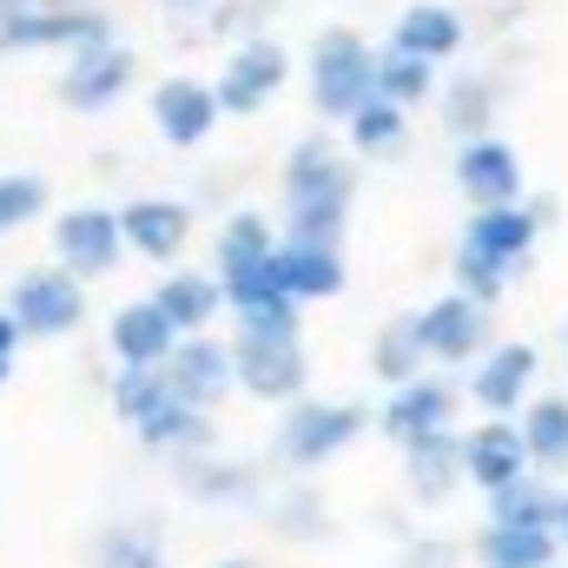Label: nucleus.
Returning <instances> with one entry per match:
<instances>
[{"mask_svg":"<svg viewBox=\"0 0 568 568\" xmlns=\"http://www.w3.org/2000/svg\"><path fill=\"white\" fill-rule=\"evenodd\" d=\"M351 205H357V165L337 152L331 133H311L284 152V239L344 252Z\"/></svg>","mask_w":568,"mask_h":568,"instance_id":"obj_1","label":"nucleus"},{"mask_svg":"<svg viewBox=\"0 0 568 568\" xmlns=\"http://www.w3.org/2000/svg\"><path fill=\"white\" fill-rule=\"evenodd\" d=\"M377 73H384V53L351 33V27H324L311 40V60H304V80H311V106L324 120H357L371 100H377Z\"/></svg>","mask_w":568,"mask_h":568,"instance_id":"obj_2","label":"nucleus"},{"mask_svg":"<svg viewBox=\"0 0 568 568\" xmlns=\"http://www.w3.org/2000/svg\"><path fill=\"white\" fill-rule=\"evenodd\" d=\"M364 429H371V410H364L357 397H304V404H291L278 417V429H272V463L311 476V469L337 463Z\"/></svg>","mask_w":568,"mask_h":568,"instance_id":"obj_3","label":"nucleus"},{"mask_svg":"<svg viewBox=\"0 0 568 568\" xmlns=\"http://www.w3.org/2000/svg\"><path fill=\"white\" fill-rule=\"evenodd\" d=\"M424 324V351H429V371H476L503 337H496V311L463 297V291H443L417 311Z\"/></svg>","mask_w":568,"mask_h":568,"instance_id":"obj_4","label":"nucleus"},{"mask_svg":"<svg viewBox=\"0 0 568 568\" xmlns=\"http://www.w3.org/2000/svg\"><path fill=\"white\" fill-rule=\"evenodd\" d=\"M113 40V20L100 7H60V0H40V7H13L0 20V47L7 53H40V47H60L67 60Z\"/></svg>","mask_w":568,"mask_h":568,"instance_id":"obj_5","label":"nucleus"},{"mask_svg":"<svg viewBox=\"0 0 568 568\" xmlns=\"http://www.w3.org/2000/svg\"><path fill=\"white\" fill-rule=\"evenodd\" d=\"M7 317L27 331V337H67L80 317H87V284L60 265H33L7 284Z\"/></svg>","mask_w":568,"mask_h":568,"instance_id":"obj_6","label":"nucleus"},{"mask_svg":"<svg viewBox=\"0 0 568 568\" xmlns=\"http://www.w3.org/2000/svg\"><path fill=\"white\" fill-rule=\"evenodd\" d=\"M232 364H239V390L258 404H304L311 397V357L297 337H232Z\"/></svg>","mask_w":568,"mask_h":568,"instance_id":"obj_7","label":"nucleus"},{"mask_svg":"<svg viewBox=\"0 0 568 568\" xmlns=\"http://www.w3.org/2000/svg\"><path fill=\"white\" fill-rule=\"evenodd\" d=\"M536 371H542V357H536V344H523V337H503L469 377H463V397L483 410V417H523L536 397Z\"/></svg>","mask_w":568,"mask_h":568,"instance_id":"obj_8","label":"nucleus"},{"mask_svg":"<svg viewBox=\"0 0 568 568\" xmlns=\"http://www.w3.org/2000/svg\"><path fill=\"white\" fill-rule=\"evenodd\" d=\"M126 252V232H120V212L106 205H73L53 219V265L73 272V278H106Z\"/></svg>","mask_w":568,"mask_h":568,"instance_id":"obj_9","label":"nucleus"},{"mask_svg":"<svg viewBox=\"0 0 568 568\" xmlns=\"http://www.w3.org/2000/svg\"><path fill=\"white\" fill-rule=\"evenodd\" d=\"M284 80H291V53H284V40H272V33L239 40L232 60H225V73H219V106H225L232 120L265 113V106L284 93Z\"/></svg>","mask_w":568,"mask_h":568,"instance_id":"obj_10","label":"nucleus"},{"mask_svg":"<svg viewBox=\"0 0 568 568\" xmlns=\"http://www.w3.org/2000/svg\"><path fill=\"white\" fill-rule=\"evenodd\" d=\"M456 404H463V384H449L443 371H429V377L404 384V390H384L377 429H384L397 449H410V443H424L436 429H456Z\"/></svg>","mask_w":568,"mask_h":568,"instance_id":"obj_11","label":"nucleus"},{"mask_svg":"<svg viewBox=\"0 0 568 568\" xmlns=\"http://www.w3.org/2000/svg\"><path fill=\"white\" fill-rule=\"evenodd\" d=\"M133 80H140L133 47L100 40V47H87V53H73V60H67V73H60V87H53V93H60L73 113H106V106H120V100L133 93Z\"/></svg>","mask_w":568,"mask_h":568,"instance_id":"obj_12","label":"nucleus"},{"mask_svg":"<svg viewBox=\"0 0 568 568\" xmlns=\"http://www.w3.org/2000/svg\"><path fill=\"white\" fill-rule=\"evenodd\" d=\"M542 225H556V199H536V205H496V212H469V225H463L456 245L523 272L529 252H536V239H542Z\"/></svg>","mask_w":568,"mask_h":568,"instance_id":"obj_13","label":"nucleus"},{"mask_svg":"<svg viewBox=\"0 0 568 568\" xmlns=\"http://www.w3.org/2000/svg\"><path fill=\"white\" fill-rule=\"evenodd\" d=\"M165 384H172L179 404H192V410H219V404L232 397V384H239L232 344H219V337H179V351L165 357Z\"/></svg>","mask_w":568,"mask_h":568,"instance_id":"obj_14","label":"nucleus"},{"mask_svg":"<svg viewBox=\"0 0 568 568\" xmlns=\"http://www.w3.org/2000/svg\"><path fill=\"white\" fill-rule=\"evenodd\" d=\"M456 185L476 212H496V205H523V152L489 133V140L456 145Z\"/></svg>","mask_w":568,"mask_h":568,"instance_id":"obj_15","label":"nucleus"},{"mask_svg":"<svg viewBox=\"0 0 568 568\" xmlns=\"http://www.w3.org/2000/svg\"><path fill=\"white\" fill-rule=\"evenodd\" d=\"M219 120H225L219 87H205V80H192V73H172V80H159V87H152V126H159V140H165V145L212 140V126H219Z\"/></svg>","mask_w":568,"mask_h":568,"instance_id":"obj_16","label":"nucleus"},{"mask_svg":"<svg viewBox=\"0 0 568 568\" xmlns=\"http://www.w3.org/2000/svg\"><path fill=\"white\" fill-rule=\"evenodd\" d=\"M404 483L424 509H443L469 483V429H436L424 443L404 449Z\"/></svg>","mask_w":568,"mask_h":568,"instance_id":"obj_17","label":"nucleus"},{"mask_svg":"<svg viewBox=\"0 0 568 568\" xmlns=\"http://www.w3.org/2000/svg\"><path fill=\"white\" fill-rule=\"evenodd\" d=\"M106 344H113L120 371H165V357L179 351V331L165 324V311L152 297H133L106 317Z\"/></svg>","mask_w":568,"mask_h":568,"instance_id":"obj_18","label":"nucleus"},{"mask_svg":"<svg viewBox=\"0 0 568 568\" xmlns=\"http://www.w3.org/2000/svg\"><path fill=\"white\" fill-rule=\"evenodd\" d=\"M120 232H126V252H140L152 265H172L192 239V205L185 199H126Z\"/></svg>","mask_w":568,"mask_h":568,"instance_id":"obj_19","label":"nucleus"},{"mask_svg":"<svg viewBox=\"0 0 568 568\" xmlns=\"http://www.w3.org/2000/svg\"><path fill=\"white\" fill-rule=\"evenodd\" d=\"M529 469H536V463H529V443H523V424H516V417H483V424L469 429V483H476L483 496L523 483Z\"/></svg>","mask_w":568,"mask_h":568,"instance_id":"obj_20","label":"nucleus"},{"mask_svg":"<svg viewBox=\"0 0 568 568\" xmlns=\"http://www.w3.org/2000/svg\"><path fill=\"white\" fill-rule=\"evenodd\" d=\"M172 476L205 509H258V469L239 463V456H219V449L212 456H185V463H172Z\"/></svg>","mask_w":568,"mask_h":568,"instance_id":"obj_21","label":"nucleus"},{"mask_svg":"<svg viewBox=\"0 0 568 568\" xmlns=\"http://www.w3.org/2000/svg\"><path fill=\"white\" fill-rule=\"evenodd\" d=\"M152 304L165 311V324L179 331V337H205V324L225 311V284L219 272H165V278L152 284Z\"/></svg>","mask_w":568,"mask_h":568,"instance_id":"obj_22","label":"nucleus"},{"mask_svg":"<svg viewBox=\"0 0 568 568\" xmlns=\"http://www.w3.org/2000/svg\"><path fill=\"white\" fill-rule=\"evenodd\" d=\"M272 278L284 297L297 304H317V297H337L344 291V252L337 245H304V239H284L278 258H272Z\"/></svg>","mask_w":568,"mask_h":568,"instance_id":"obj_23","label":"nucleus"},{"mask_svg":"<svg viewBox=\"0 0 568 568\" xmlns=\"http://www.w3.org/2000/svg\"><path fill=\"white\" fill-rule=\"evenodd\" d=\"M463 40H469V20H463L456 7H443V0H417V7H404V20H397V33H390L397 53H417V60H429V67L456 60Z\"/></svg>","mask_w":568,"mask_h":568,"instance_id":"obj_24","label":"nucleus"},{"mask_svg":"<svg viewBox=\"0 0 568 568\" xmlns=\"http://www.w3.org/2000/svg\"><path fill=\"white\" fill-rule=\"evenodd\" d=\"M489 529H556L562 536V489H556V476L529 469L523 483L496 489L489 496Z\"/></svg>","mask_w":568,"mask_h":568,"instance_id":"obj_25","label":"nucleus"},{"mask_svg":"<svg viewBox=\"0 0 568 568\" xmlns=\"http://www.w3.org/2000/svg\"><path fill=\"white\" fill-rule=\"evenodd\" d=\"M133 436H140L152 456H165V463H185V456H212L219 424H212V410H192V404H179V397H172V404H165L159 417H145Z\"/></svg>","mask_w":568,"mask_h":568,"instance_id":"obj_26","label":"nucleus"},{"mask_svg":"<svg viewBox=\"0 0 568 568\" xmlns=\"http://www.w3.org/2000/svg\"><path fill=\"white\" fill-rule=\"evenodd\" d=\"M371 377H377L384 390H404V384L429 377V351H424V324H417V311L390 317V324L371 337Z\"/></svg>","mask_w":568,"mask_h":568,"instance_id":"obj_27","label":"nucleus"},{"mask_svg":"<svg viewBox=\"0 0 568 568\" xmlns=\"http://www.w3.org/2000/svg\"><path fill=\"white\" fill-rule=\"evenodd\" d=\"M443 133H456L463 145L496 133V80L489 73H449L443 80Z\"/></svg>","mask_w":568,"mask_h":568,"instance_id":"obj_28","label":"nucleus"},{"mask_svg":"<svg viewBox=\"0 0 568 568\" xmlns=\"http://www.w3.org/2000/svg\"><path fill=\"white\" fill-rule=\"evenodd\" d=\"M562 536L556 529H489L476 536V562L483 568H562Z\"/></svg>","mask_w":568,"mask_h":568,"instance_id":"obj_29","label":"nucleus"},{"mask_svg":"<svg viewBox=\"0 0 568 568\" xmlns=\"http://www.w3.org/2000/svg\"><path fill=\"white\" fill-rule=\"evenodd\" d=\"M87 562L93 568H172L165 562V536H159V523H145V516L106 523V529L93 536Z\"/></svg>","mask_w":568,"mask_h":568,"instance_id":"obj_30","label":"nucleus"},{"mask_svg":"<svg viewBox=\"0 0 568 568\" xmlns=\"http://www.w3.org/2000/svg\"><path fill=\"white\" fill-rule=\"evenodd\" d=\"M516 424H523V443H529V463H536L542 476H562L568 469V397L562 390L536 397Z\"/></svg>","mask_w":568,"mask_h":568,"instance_id":"obj_31","label":"nucleus"},{"mask_svg":"<svg viewBox=\"0 0 568 568\" xmlns=\"http://www.w3.org/2000/svg\"><path fill=\"white\" fill-rule=\"evenodd\" d=\"M344 140H351L357 159H397V152L410 145V113L390 106V100H371V106L344 126Z\"/></svg>","mask_w":568,"mask_h":568,"instance_id":"obj_32","label":"nucleus"},{"mask_svg":"<svg viewBox=\"0 0 568 568\" xmlns=\"http://www.w3.org/2000/svg\"><path fill=\"white\" fill-rule=\"evenodd\" d=\"M443 87V73L417 60V53H397V47H384V73H377V100H390V106H424L429 93Z\"/></svg>","mask_w":568,"mask_h":568,"instance_id":"obj_33","label":"nucleus"},{"mask_svg":"<svg viewBox=\"0 0 568 568\" xmlns=\"http://www.w3.org/2000/svg\"><path fill=\"white\" fill-rule=\"evenodd\" d=\"M516 284V265H496V258H483V252H463L456 245V258H449V291H463V297H476V304H503V291Z\"/></svg>","mask_w":568,"mask_h":568,"instance_id":"obj_34","label":"nucleus"},{"mask_svg":"<svg viewBox=\"0 0 568 568\" xmlns=\"http://www.w3.org/2000/svg\"><path fill=\"white\" fill-rule=\"evenodd\" d=\"M165 404H172L165 371H120V377H113V410H120L133 429H140L145 417H159Z\"/></svg>","mask_w":568,"mask_h":568,"instance_id":"obj_35","label":"nucleus"},{"mask_svg":"<svg viewBox=\"0 0 568 568\" xmlns=\"http://www.w3.org/2000/svg\"><path fill=\"white\" fill-rule=\"evenodd\" d=\"M40 212H47V179L40 172H0V239Z\"/></svg>","mask_w":568,"mask_h":568,"instance_id":"obj_36","label":"nucleus"},{"mask_svg":"<svg viewBox=\"0 0 568 568\" xmlns=\"http://www.w3.org/2000/svg\"><path fill=\"white\" fill-rule=\"evenodd\" d=\"M265 516H272V529H284V536H324V496H317L311 483L284 489Z\"/></svg>","mask_w":568,"mask_h":568,"instance_id":"obj_37","label":"nucleus"},{"mask_svg":"<svg viewBox=\"0 0 568 568\" xmlns=\"http://www.w3.org/2000/svg\"><path fill=\"white\" fill-rule=\"evenodd\" d=\"M456 556H449V542H410L404 556H397V568H449Z\"/></svg>","mask_w":568,"mask_h":568,"instance_id":"obj_38","label":"nucleus"},{"mask_svg":"<svg viewBox=\"0 0 568 568\" xmlns=\"http://www.w3.org/2000/svg\"><path fill=\"white\" fill-rule=\"evenodd\" d=\"M20 344H27V331L0 311V384H7V371H13V357H20Z\"/></svg>","mask_w":568,"mask_h":568,"instance_id":"obj_39","label":"nucleus"},{"mask_svg":"<svg viewBox=\"0 0 568 568\" xmlns=\"http://www.w3.org/2000/svg\"><path fill=\"white\" fill-rule=\"evenodd\" d=\"M562 542H568V489H562Z\"/></svg>","mask_w":568,"mask_h":568,"instance_id":"obj_40","label":"nucleus"},{"mask_svg":"<svg viewBox=\"0 0 568 568\" xmlns=\"http://www.w3.org/2000/svg\"><path fill=\"white\" fill-rule=\"evenodd\" d=\"M219 568H258V562H239V556H232V562H219Z\"/></svg>","mask_w":568,"mask_h":568,"instance_id":"obj_41","label":"nucleus"},{"mask_svg":"<svg viewBox=\"0 0 568 568\" xmlns=\"http://www.w3.org/2000/svg\"><path fill=\"white\" fill-rule=\"evenodd\" d=\"M165 7H199V0H165Z\"/></svg>","mask_w":568,"mask_h":568,"instance_id":"obj_42","label":"nucleus"}]
</instances>
